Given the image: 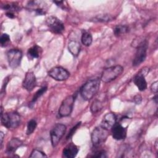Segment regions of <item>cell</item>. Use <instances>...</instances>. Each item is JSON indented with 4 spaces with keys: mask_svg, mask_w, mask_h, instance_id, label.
<instances>
[{
    "mask_svg": "<svg viewBox=\"0 0 158 158\" xmlns=\"http://www.w3.org/2000/svg\"><path fill=\"white\" fill-rule=\"evenodd\" d=\"M48 75L55 80L64 81L69 77L70 73L62 67H55L48 72Z\"/></svg>",
    "mask_w": 158,
    "mask_h": 158,
    "instance_id": "obj_10",
    "label": "cell"
},
{
    "mask_svg": "<svg viewBox=\"0 0 158 158\" xmlns=\"http://www.w3.org/2000/svg\"><path fill=\"white\" fill-rule=\"evenodd\" d=\"M4 81H5V88H6V86L7 85V83H8V81H9V78L8 77H6V78H5V80H4ZM4 83H3V85H2V89H1V96H2V94H4V93H5V91H4Z\"/></svg>",
    "mask_w": 158,
    "mask_h": 158,
    "instance_id": "obj_32",
    "label": "cell"
},
{
    "mask_svg": "<svg viewBox=\"0 0 158 158\" xmlns=\"http://www.w3.org/2000/svg\"><path fill=\"white\" fill-rule=\"evenodd\" d=\"M123 71V68L120 65L107 67L102 71L101 80L104 83L110 82L120 76Z\"/></svg>",
    "mask_w": 158,
    "mask_h": 158,
    "instance_id": "obj_3",
    "label": "cell"
},
{
    "mask_svg": "<svg viewBox=\"0 0 158 158\" xmlns=\"http://www.w3.org/2000/svg\"><path fill=\"white\" fill-rule=\"evenodd\" d=\"M1 8L4 10H6V12H14L19 10V7L15 3L7 4L5 5H2Z\"/></svg>",
    "mask_w": 158,
    "mask_h": 158,
    "instance_id": "obj_25",
    "label": "cell"
},
{
    "mask_svg": "<svg viewBox=\"0 0 158 158\" xmlns=\"http://www.w3.org/2000/svg\"><path fill=\"white\" fill-rule=\"evenodd\" d=\"M23 145V142L17 138H14L11 139L7 143V146H6V152L7 154H14L15 151L20 146Z\"/></svg>",
    "mask_w": 158,
    "mask_h": 158,
    "instance_id": "obj_15",
    "label": "cell"
},
{
    "mask_svg": "<svg viewBox=\"0 0 158 158\" xmlns=\"http://www.w3.org/2000/svg\"><path fill=\"white\" fill-rule=\"evenodd\" d=\"M42 49L39 46L35 44L28 49L27 51V56L29 59L32 60L38 58L41 53Z\"/></svg>",
    "mask_w": 158,
    "mask_h": 158,
    "instance_id": "obj_17",
    "label": "cell"
},
{
    "mask_svg": "<svg viewBox=\"0 0 158 158\" xmlns=\"http://www.w3.org/2000/svg\"><path fill=\"white\" fill-rule=\"evenodd\" d=\"M114 18L109 14H103L98 15L93 19V21L94 22H107L111 21Z\"/></svg>",
    "mask_w": 158,
    "mask_h": 158,
    "instance_id": "obj_22",
    "label": "cell"
},
{
    "mask_svg": "<svg viewBox=\"0 0 158 158\" xmlns=\"http://www.w3.org/2000/svg\"><path fill=\"white\" fill-rule=\"evenodd\" d=\"M148 47V43L146 40H143L138 44L136 51L132 62L133 66H138L145 60L147 56Z\"/></svg>",
    "mask_w": 158,
    "mask_h": 158,
    "instance_id": "obj_4",
    "label": "cell"
},
{
    "mask_svg": "<svg viewBox=\"0 0 158 158\" xmlns=\"http://www.w3.org/2000/svg\"><path fill=\"white\" fill-rule=\"evenodd\" d=\"M129 31V27L127 25H119L114 28V33L116 36H120Z\"/></svg>",
    "mask_w": 158,
    "mask_h": 158,
    "instance_id": "obj_20",
    "label": "cell"
},
{
    "mask_svg": "<svg viewBox=\"0 0 158 158\" xmlns=\"http://www.w3.org/2000/svg\"><path fill=\"white\" fill-rule=\"evenodd\" d=\"M1 121L3 126L7 128L17 127L21 122L20 115L15 112H6L1 114Z\"/></svg>",
    "mask_w": 158,
    "mask_h": 158,
    "instance_id": "obj_2",
    "label": "cell"
},
{
    "mask_svg": "<svg viewBox=\"0 0 158 158\" xmlns=\"http://www.w3.org/2000/svg\"><path fill=\"white\" fill-rule=\"evenodd\" d=\"M47 156L41 151L38 150V149H33L32 152H31V154L30 156V157H46Z\"/></svg>",
    "mask_w": 158,
    "mask_h": 158,
    "instance_id": "obj_28",
    "label": "cell"
},
{
    "mask_svg": "<svg viewBox=\"0 0 158 158\" xmlns=\"http://www.w3.org/2000/svg\"><path fill=\"white\" fill-rule=\"evenodd\" d=\"M75 98L73 95H70L64 99L59 107L58 112L60 117H65L70 115L72 112Z\"/></svg>",
    "mask_w": 158,
    "mask_h": 158,
    "instance_id": "obj_7",
    "label": "cell"
},
{
    "mask_svg": "<svg viewBox=\"0 0 158 158\" xmlns=\"http://www.w3.org/2000/svg\"><path fill=\"white\" fill-rule=\"evenodd\" d=\"M81 41L83 44H84L86 46H89L91 45L93 41L92 35H91L90 33L86 31H83L81 37Z\"/></svg>",
    "mask_w": 158,
    "mask_h": 158,
    "instance_id": "obj_21",
    "label": "cell"
},
{
    "mask_svg": "<svg viewBox=\"0 0 158 158\" xmlns=\"http://www.w3.org/2000/svg\"><path fill=\"white\" fill-rule=\"evenodd\" d=\"M148 72V68L142 69L133 78V82L139 91H144L147 88V82L145 79V76Z\"/></svg>",
    "mask_w": 158,
    "mask_h": 158,
    "instance_id": "obj_11",
    "label": "cell"
},
{
    "mask_svg": "<svg viewBox=\"0 0 158 158\" xmlns=\"http://www.w3.org/2000/svg\"><path fill=\"white\" fill-rule=\"evenodd\" d=\"M157 85H158V81H156L154 83H152V85H151V90L152 93H157V90H158Z\"/></svg>",
    "mask_w": 158,
    "mask_h": 158,
    "instance_id": "obj_30",
    "label": "cell"
},
{
    "mask_svg": "<svg viewBox=\"0 0 158 158\" xmlns=\"http://www.w3.org/2000/svg\"><path fill=\"white\" fill-rule=\"evenodd\" d=\"M116 116L114 113H107L103 117L100 126L107 130L111 129L116 123Z\"/></svg>",
    "mask_w": 158,
    "mask_h": 158,
    "instance_id": "obj_14",
    "label": "cell"
},
{
    "mask_svg": "<svg viewBox=\"0 0 158 158\" xmlns=\"http://www.w3.org/2000/svg\"><path fill=\"white\" fill-rule=\"evenodd\" d=\"M100 87V80L94 78L88 80L80 88V94L83 99H91L98 92Z\"/></svg>",
    "mask_w": 158,
    "mask_h": 158,
    "instance_id": "obj_1",
    "label": "cell"
},
{
    "mask_svg": "<svg viewBox=\"0 0 158 158\" xmlns=\"http://www.w3.org/2000/svg\"><path fill=\"white\" fill-rule=\"evenodd\" d=\"M10 41V36L7 33H3L0 38V43L2 47H5Z\"/></svg>",
    "mask_w": 158,
    "mask_h": 158,
    "instance_id": "obj_26",
    "label": "cell"
},
{
    "mask_svg": "<svg viewBox=\"0 0 158 158\" xmlns=\"http://www.w3.org/2000/svg\"><path fill=\"white\" fill-rule=\"evenodd\" d=\"M36 126H37V123L35 119H31L30 121H28V122L27 123V131H26L27 135H29L31 134L36 129Z\"/></svg>",
    "mask_w": 158,
    "mask_h": 158,
    "instance_id": "obj_24",
    "label": "cell"
},
{
    "mask_svg": "<svg viewBox=\"0 0 158 158\" xmlns=\"http://www.w3.org/2000/svg\"><path fill=\"white\" fill-rule=\"evenodd\" d=\"M78 152V147L72 143L67 145L62 151L63 157L66 158H73L75 157Z\"/></svg>",
    "mask_w": 158,
    "mask_h": 158,
    "instance_id": "obj_16",
    "label": "cell"
},
{
    "mask_svg": "<svg viewBox=\"0 0 158 158\" xmlns=\"http://www.w3.org/2000/svg\"><path fill=\"white\" fill-rule=\"evenodd\" d=\"M4 133L1 131L0 133V139H1V142H0V144H1V148H2V142H3V138H4Z\"/></svg>",
    "mask_w": 158,
    "mask_h": 158,
    "instance_id": "obj_34",
    "label": "cell"
},
{
    "mask_svg": "<svg viewBox=\"0 0 158 158\" xmlns=\"http://www.w3.org/2000/svg\"><path fill=\"white\" fill-rule=\"evenodd\" d=\"M134 102L136 104H139L142 101V98L141 96V95L139 94H136V96H135L134 98H133Z\"/></svg>",
    "mask_w": 158,
    "mask_h": 158,
    "instance_id": "obj_31",
    "label": "cell"
},
{
    "mask_svg": "<svg viewBox=\"0 0 158 158\" xmlns=\"http://www.w3.org/2000/svg\"><path fill=\"white\" fill-rule=\"evenodd\" d=\"M22 57V53L21 51L18 49H12L7 52V58L9 65L12 69L17 68L20 65Z\"/></svg>",
    "mask_w": 158,
    "mask_h": 158,
    "instance_id": "obj_9",
    "label": "cell"
},
{
    "mask_svg": "<svg viewBox=\"0 0 158 158\" xmlns=\"http://www.w3.org/2000/svg\"><path fill=\"white\" fill-rule=\"evenodd\" d=\"M89 157L104 158V157H107V156L106 152V151L104 150L99 149V150L95 151L93 153H92V154L91 156H89Z\"/></svg>",
    "mask_w": 158,
    "mask_h": 158,
    "instance_id": "obj_27",
    "label": "cell"
},
{
    "mask_svg": "<svg viewBox=\"0 0 158 158\" xmlns=\"http://www.w3.org/2000/svg\"><path fill=\"white\" fill-rule=\"evenodd\" d=\"M153 99L155 101L156 103L157 104V94H156V95L153 98Z\"/></svg>",
    "mask_w": 158,
    "mask_h": 158,
    "instance_id": "obj_35",
    "label": "cell"
},
{
    "mask_svg": "<svg viewBox=\"0 0 158 158\" xmlns=\"http://www.w3.org/2000/svg\"><path fill=\"white\" fill-rule=\"evenodd\" d=\"M80 125H81V122H78L75 126H73V127L70 129V130L69 131V133H68L67 135V137H66V139H70V138L73 136V135L74 133L76 131V130H77V128L80 127Z\"/></svg>",
    "mask_w": 158,
    "mask_h": 158,
    "instance_id": "obj_29",
    "label": "cell"
},
{
    "mask_svg": "<svg viewBox=\"0 0 158 158\" xmlns=\"http://www.w3.org/2000/svg\"><path fill=\"white\" fill-rule=\"evenodd\" d=\"M102 104L100 101L98 100H96L94 101H93V102L92 103L91 107H90V110L91 112L93 114H96L98 112H99L102 109Z\"/></svg>",
    "mask_w": 158,
    "mask_h": 158,
    "instance_id": "obj_23",
    "label": "cell"
},
{
    "mask_svg": "<svg viewBox=\"0 0 158 158\" xmlns=\"http://www.w3.org/2000/svg\"><path fill=\"white\" fill-rule=\"evenodd\" d=\"M6 15L7 17H9L10 19H13L15 17L14 12H6Z\"/></svg>",
    "mask_w": 158,
    "mask_h": 158,
    "instance_id": "obj_33",
    "label": "cell"
},
{
    "mask_svg": "<svg viewBox=\"0 0 158 158\" xmlns=\"http://www.w3.org/2000/svg\"><path fill=\"white\" fill-rule=\"evenodd\" d=\"M36 85V80L33 72H28L26 73L22 83L24 89L28 91H31Z\"/></svg>",
    "mask_w": 158,
    "mask_h": 158,
    "instance_id": "obj_12",
    "label": "cell"
},
{
    "mask_svg": "<svg viewBox=\"0 0 158 158\" xmlns=\"http://www.w3.org/2000/svg\"><path fill=\"white\" fill-rule=\"evenodd\" d=\"M46 23L50 31L55 34H61L65 30L63 22L55 16H49L46 19Z\"/></svg>",
    "mask_w": 158,
    "mask_h": 158,
    "instance_id": "obj_8",
    "label": "cell"
},
{
    "mask_svg": "<svg viewBox=\"0 0 158 158\" xmlns=\"http://www.w3.org/2000/svg\"><path fill=\"white\" fill-rule=\"evenodd\" d=\"M80 48V44L77 41L71 40L68 44V49L73 56H77L79 54Z\"/></svg>",
    "mask_w": 158,
    "mask_h": 158,
    "instance_id": "obj_18",
    "label": "cell"
},
{
    "mask_svg": "<svg viewBox=\"0 0 158 158\" xmlns=\"http://www.w3.org/2000/svg\"><path fill=\"white\" fill-rule=\"evenodd\" d=\"M66 131V126L62 123L56 124L51 130V141L53 147L56 146Z\"/></svg>",
    "mask_w": 158,
    "mask_h": 158,
    "instance_id": "obj_6",
    "label": "cell"
},
{
    "mask_svg": "<svg viewBox=\"0 0 158 158\" xmlns=\"http://www.w3.org/2000/svg\"><path fill=\"white\" fill-rule=\"evenodd\" d=\"M112 135L114 139L116 140H122L126 138L127 128L123 127L120 123H115L111 128Z\"/></svg>",
    "mask_w": 158,
    "mask_h": 158,
    "instance_id": "obj_13",
    "label": "cell"
},
{
    "mask_svg": "<svg viewBox=\"0 0 158 158\" xmlns=\"http://www.w3.org/2000/svg\"><path fill=\"white\" fill-rule=\"evenodd\" d=\"M108 135V130L101 126L97 127L91 133V139L92 143L95 146H99L106 141Z\"/></svg>",
    "mask_w": 158,
    "mask_h": 158,
    "instance_id": "obj_5",
    "label": "cell"
},
{
    "mask_svg": "<svg viewBox=\"0 0 158 158\" xmlns=\"http://www.w3.org/2000/svg\"><path fill=\"white\" fill-rule=\"evenodd\" d=\"M47 91V86H43L42 88H41L40 89H38L36 93L35 94H34L33 97L32 98V99L31 101H30V104H29V107H32L34 104H35V102L38 101V99L43 94L46 93V91Z\"/></svg>",
    "mask_w": 158,
    "mask_h": 158,
    "instance_id": "obj_19",
    "label": "cell"
}]
</instances>
